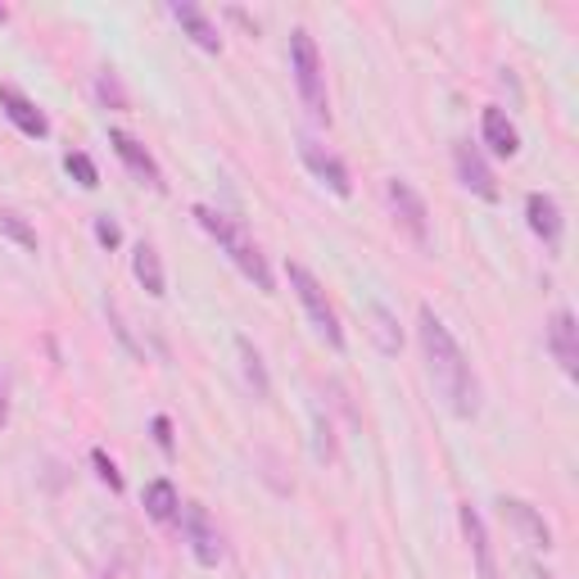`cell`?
Segmentation results:
<instances>
[{
  "label": "cell",
  "mask_w": 579,
  "mask_h": 579,
  "mask_svg": "<svg viewBox=\"0 0 579 579\" xmlns=\"http://www.w3.org/2000/svg\"><path fill=\"white\" fill-rule=\"evenodd\" d=\"M457 520H462V535H466L471 557H475V575H480V579H503V575H498L494 544H489V529H485V520H480V512L466 503V507L457 512Z\"/></svg>",
  "instance_id": "30bf717a"
},
{
  "label": "cell",
  "mask_w": 579,
  "mask_h": 579,
  "mask_svg": "<svg viewBox=\"0 0 579 579\" xmlns=\"http://www.w3.org/2000/svg\"><path fill=\"white\" fill-rule=\"evenodd\" d=\"M525 218H529V231H535L548 250L561 245V209L552 196H544V190H535V196L525 200Z\"/></svg>",
  "instance_id": "5bb4252c"
},
{
  "label": "cell",
  "mask_w": 579,
  "mask_h": 579,
  "mask_svg": "<svg viewBox=\"0 0 579 579\" xmlns=\"http://www.w3.org/2000/svg\"><path fill=\"white\" fill-rule=\"evenodd\" d=\"M196 222L218 240V245L227 250V259L240 267V272H245L259 290H263V295H272V267H267V259L259 254V245H254V240L245 235V227H240V222H231L227 213H213V209H196Z\"/></svg>",
  "instance_id": "7a4b0ae2"
},
{
  "label": "cell",
  "mask_w": 579,
  "mask_h": 579,
  "mask_svg": "<svg viewBox=\"0 0 579 579\" xmlns=\"http://www.w3.org/2000/svg\"><path fill=\"white\" fill-rule=\"evenodd\" d=\"M145 516L159 520V525L181 520V498L172 489V480H150V485H145Z\"/></svg>",
  "instance_id": "ac0fdd59"
},
{
  "label": "cell",
  "mask_w": 579,
  "mask_h": 579,
  "mask_svg": "<svg viewBox=\"0 0 579 579\" xmlns=\"http://www.w3.org/2000/svg\"><path fill=\"white\" fill-rule=\"evenodd\" d=\"M64 168H69V177H73L82 190H95V186H101V172H95L91 155H82V150H73V155L64 159Z\"/></svg>",
  "instance_id": "7402d4cb"
},
{
  "label": "cell",
  "mask_w": 579,
  "mask_h": 579,
  "mask_svg": "<svg viewBox=\"0 0 579 579\" xmlns=\"http://www.w3.org/2000/svg\"><path fill=\"white\" fill-rule=\"evenodd\" d=\"M0 109H6V118H10L23 136H32V140H45V136H51V118H45L23 91L0 86Z\"/></svg>",
  "instance_id": "8fae6325"
},
{
  "label": "cell",
  "mask_w": 579,
  "mask_h": 579,
  "mask_svg": "<svg viewBox=\"0 0 579 579\" xmlns=\"http://www.w3.org/2000/svg\"><path fill=\"white\" fill-rule=\"evenodd\" d=\"M95 240H101L105 250H118V240H123L118 222H114V218H95Z\"/></svg>",
  "instance_id": "cb8c5ba5"
},
{
  "label": "cell",
  "mask_w": 579,
  "mask_h": 579,
  "mask_svg": "<svg viewBox=\"0 0 579 579\" xmlns=\"http://www.w3.org/2000/svg\"><path fill=\"white\" fill-rule=\"evenodd\" d=\"M172 19L181 23V32H186L190 41H196L200 51H209V55L222 51V32H218V23L196 6V0H177V6H172Z\"/></svg>",
  "instance_id": "4fadbf2b"
},
{
  "label": "cell",
  "mask_w": 579,
  "mask_h": 579,
  "mask_svg": "<svg viewBox=\"0 0 579 579\" xmlns=\"http://www.w3.org/2000/svg\"><path fill=\"white\" fill-rule=\"evenodd\" d=\"M529 579H552V575H544V570H535V575H529Z\"/></svg>",
  "instance_id": "4316f807"
},
{
  "label": "cell",
  "mask_w": 579,
  "mask_h": 579,
  "mask_svg": "<svg viewBox=\"0 0 579 579\" xmlns=\"http://www.w3.org/2000/svg\"><path fill=\"white\" fill-rule=\"evenodd\" d=\"M290 69H295V86L304 95V105L317 123H330V101H326V73H322V55H317V41L295 28L290 32Z\"/></svg>",
  "instance_id": "3957f363"
},
{
  "label": "cell",
  "mask_w": 579,
  "mask_h": 579,
  "mask_svg": "<svg viewBox=\"0 0 579 579\" xmlns=\"http://www.w3.org/2000/svg\"><path fill=\"white\" fill-rule=\"evenodd\" d=\"M10 421V399H6V380H0V430H6Z\"/></svg>",
  "instance_id": "484cf974"
},
{
  "label": "cell",
  "mask_w": 579,
  "mask_h": 579,
  "mask_svg": "<svg viewBox=\"0 0 579 579\" xmlns=\"http://www.w3.org/2000/svg\"><path fill=\"white\" fill-rule=\"evenodd\" d=\"M235 354H240V367H245V380H250L254 399H267V394H272V380H267V367H263L259 349L245 340V335H240V340H235Z\"/></svg>",
  "instance_id": "ffe728a7"
},
{
  "label": "cell",
  "mask_w": 579,
  "mask_h": 579,
  "mask_svg": "<svg viewBox=\"0 0 579 579\" xmlns=\"http://www.w3.org/2000/svg\"><path fill=\"white\" fill-rule=\"evenodd\" d=\"M548 349H552V358L566 376H579V326L566 308H557L552 322H548Z\"/></svg>",
  "instance_id": "7c38bea8"
},
{
  "label": "cell",
  "mask_w": 579,
  "mask_h": 579,
  "mask_svg": "<svg viewBox=\"0 0 579 579\" xmlns=\"http://www.w3.org/2000/svg\"><path fill=\"white\" fill-rule=\"evenodd\" d=\"M131 272H136V281L145 285V295H155V299H164L168 295V276H164V259H159V250L155 245H136V254H131Z\"/></svg>",
  "instance_id": "2e32d148"
},
{
  "label": "cell",
  "mask_w": 579,
  "mask_h": 579,
  "mask_svg": "<svg viewBox=\"0 0 579 579\" xmlns=\"http://www.w3.org/2000/svg\"><path fill=\"white\" fill-rule=\"evenodd\" d=\"M6 19H10V14H6V6H0V23H6Z\"/></svg>",
  "instance_id": "83f0119b"
},
{
  "label": "cell",
  "mask_w": 579,
  "mask_h": 579,
  "mask_svg": "<svg viewBox=\"0 0 579 579\" xmlns=\"http://www.w3.org/2000/svg\"><path fill=\"white\" fill-rule=\"evenodd\" d=\"M498 507H503V516H512V520L520 525V535H525L529 544H535V548H544V552L552 548V529L544 525V516H539L535 507H529V503H520V498H503Z\"/></svg>",
  "instance_id": "e0dca14e"
},
{
  "label": "cell",
  "mask_w": 579,
  "mask_h": 579,
  "mask_svg": "<svg viewBox=\"0 0 579 579\" xmlns=\"http://www.w3.org/2000/svg\"><path fill=\"white\" fill-rule=\"evenodd\" d=\"M453 164H457V177H462V186L471 190V196H480V200H498V181H494V168L485 164V155L475 150L471 140H457L453 145Z\"/></svg>",
  "instance_id": "52a82bcc"
},
{
  "label": "cell",
  "mask_w": 579,
  "mask_h": 579,
  "mask_svg": "<svg viewBox=\"0 0 579 579\" xmlns=\"http://www.w3.org/2000/svg\"><path fill=\"white\" fill-rule=\"evenodd\" d=\"M299 155H304L308 172H313L317 181H326V186H330V190H335V196H340V200H349V196H354L349 168H345L340 159H335V155H326V150H322V145H317L313 136H304V140H299Z\"/></svg>",
  "instance_id": "9c48e42d"
},
{
  "label": "cell",
  "mask_w": 579,
  "mask_h": 579,
  "mask_svg": "<svg viewBox=\"0 0 579 579\" xmlns=\"http://www.w3.org/2000/svg\"><path fill=\"white\" fill-rule=\"evenodd\" d=\"M385 200H390V213L394 222L417 240V245H430V213H425V200L403 181V177H390L385 181Z\"/></svg>",
  "instance_id": "5b68a950"
},
{
  "label": "cell",
  "mask_w": 579,
  "mask_h": 579,
  "mask_svg": "<svg viewBox=\"0 0 579 579\" xmlns=\"http://www.w3.org/2000/svg\"><path fill=\"white\" fill-rule=\"evenodd\" d=\"M0 235L14 240V245H19V250H28V254H36V245H41L36 231H32L19 213H10V209H0Z\"/></svg>",
  "instance_id": "44dd1931"
},
{
  "label": "cell",
  "mask_w": 579,
  "mask_h": 579,
  "mask_svg": "<svg viewBox=\"0 0 579 579\" xmlns=\"http://www.w3.org/2000/svg\"><path fill=\"white\" fill-rule=\"evenodd\" d=\"M421 349H425V362H430V380H434V390L444 394L449 412H453V417H475L480 390H475L471 362H466V354L457 349L453 330H449L440 317H434V308H421Z\"/></svg>",
  "instance_id": "6da1fadb"
},
{
  "label": "cell",
  "mask_w": 579,
  "mask_h": 579,
  "mask_svg": "<svg viewBox=\"0 0 579 579\" xmlns=\"http://www.w3.org/2000/svg\"><path fill=\"white\" fill-rule=\"evenodd\" d=\"M155 444L172 457V421H168V417H155Z\"/></svg>",
  "instance_id": "d4e9b609"
},
{
  "label": "cell",
  "mask_w": 579,
  "mask_h": 579,
  "mask_svg": "<svg viewBox=\"0 0 579 579\" xmlns=\"http://www.w3.org/2000/svg\"><path fill=\"white\" fill-rule=\"evenodd\" d=\"M91 462H95V471H101V480L109 489H123V475H118V466H114V457L105 449H91Z\"/></svg>",
  "instance_id": "603a6c76"
},
{
  "label": "cell",
  "mask_w": 579,
  "mask_h": 579,
  "mask_svg": "<svg viewBox=\"0 0 579 579\" xmlns=\"http://www.w3.org/2000/svg\"><path fill=\"white\" fill-rule=\"evenodd\" d=\"M109 145H114V155L127 164V172H131L136 181H145L150 190H164V168L155 164V155L145 150L136 136H127L123 127H109Z\"/></svg>",
  "instance_id": "ba28073f"
},
{
  "label": "cell",
  "mask_w": 579,
  "mask_h": 579,
  "mask_svg": "<svg viewBox=\"0 0 579 579\" xmlns=\"http://www.w3.org/2000/svg\"><path fill=\"white\" fill-rule=\"evenodd\" d=\"M367 330H371V340L380 345V354H399L403 349V335H399V326H394V313L390 308H380V304H371L367 308Z\"/></svg>",
  "instance_id": "d6986e66"
},
{
  "label": "cell",
  "mask_w": 579,
  "mask_h": 579,
  "mask_svg": "<svg viewBox=\"0 0 579 579\" xmlns=\"http://www.w3.org/2000/svg\"><path fill=\"white\" fill-rule=\"evenodd\" d=\"M181 535H186V544H190V552H196V561L200 566H218L222 561V535H218V525H213V516L200 507V503H186L181 507Z\"/></svg>",
  "instance_id": "8992f818"
},
{
  "label": "cell",
  "mask_w": 579,
  "mask_h": 579,
  "mask_svg": "<svg viewBox=\"0 0 579 579\" xmlns=\"http://www.w3.org/2000/svg\"><path fill=\"white\" fill-rule=\"evenodd\" d=\"M480 131H485V145H489L498 159H512V155L520 150V131H516V123L507 118V109H498V105H489L485 114H480Z\"/></svg>",
  "instance_id": "9a60e30c"
},
{
  "label": "cell",
  "mask_w": 579,
  "mask_h": 579,
  "mask_svg": "<svg viewBox=\"0 0 579 579\" xmlns=\"http://www.w3.org/2000/svg\"><path fill=\"white\" fill-rule=\"evenodd\" d=\"M285 272H290V285H295L299 304L308 308V317H313L317 335H322V340H326L335 354H340V349H345V330H340V317H335V308H330V299H326L322 281H317V276H313L304 263H290Z\"/></svg>",
  "instance_id": "277c9868"
}]
</instances>
